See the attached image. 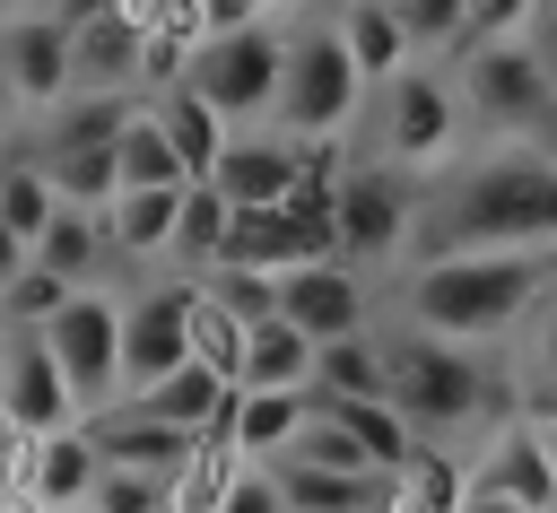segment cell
Instances as JSON below:
<instances>
[{"instance_id":"10","label":"cell","mask_w":557,"mask_h":513,"mask_svg":"<svg viewBox=\"0 0 557 513\" xmlns=\"http://www.w3.org/2000/svg\"><path fill=\"white\" fill-rule=\"evenodd\" d=\"M70 26L78 9H0V87L35 122L70 96Z\"/></svg>"},{"instance_id":"21","label":"cell","mask_w":557,"mask_h":513,"mask_svg":"<svg viewBox=\"0 0 557 513\" xmlns=\"http://www.w3.org/2000/svg\"><path fill=\"white\" fill-rule=\"evenodd\" d=\"M139 104H148V122H157V139L174 148V165H183V183H209L235 130H226V122H218V113H209V104H200L191 87H174V96H139Z\"/></svg>"},{"instance_id":"23","label":"cell","mask_w":557,"mask_h":513,"mask_svg":"<svg viewBox=\"0 0 557 513\" xmlns=\"http://www.w3.org/2000/svg\"><path fill=\"white\" fill-rule=\"evenodd\" d=\"M331 35H339V52H348L357 87H383L392 70H409V43H400L392 0H348V9H331Z\"/></svg>"},{"instance_id":"17","label":"cell","mask_w":557,"mask_h":513,"mask_svg":"<svg viewBox=\"0 0 557 513\" xmlns=\"http://www.w3.org/2000/svg\"><path fill=\"white\" fill-rule=\"evenodd\" d=\"M78 435L96 443V461L104 470H148V478H174L183 461H191V435H174V426H157V417H139V409H104V417H78Z\"/></svg>"},{"instance_id":"5","label":"cell","mask_w":557,"mask_h":513,"mask_svg":"<svg viewBox=\"0 0 557 513\" xmlns=\"http://www.w3.org/2000/svg\"><path fill=\"white\" fill-rule=\"evenodd\" d=\"M366 104H374V122H366V157L374 165H392L409 183H426V174L453 165V148H461V96H453L444 61L392 70L383 87H366Z\"/></svg>"},{"instance_id":"27","label":"cell","mask_w":557,"mask_h":513,"mask_svg":"<svg viewBox=\"0 0 557 513\" xmlns=\"http://www.w3.org/2000/svg\"><path fill=\"white\" fill-rule=\"evenodd\" d=\"M305 383H313V348H305L287 322H261V330H244L235 391H305Z\"/></svg>"},{"instance_id":"13","label":"cell","mask_w":557,"mask_h":513,"mask_svg":"<svg viewBox=\"0 0 557 513\" xmlns=\"http://www.w3.org/2000/svg\"><path fill=\"white\" fill-rule=\"evenodd\" d=\"M278 322H287L305 348H331V339H366V330H374V304H366V278H357V270L313 261V270H287V278H278Z\"/></svg>"},{"instance_id":"16","label":"cell","mask_w":557,"mask_h":513,"mask_svg":"<svg viewBox=\"0 0 557 513\" xmlns=\"http://www.w3.org/2000/svg\"><path fill=\"white\" fill-rule=\"evenodd\" d=\"M209 191L226 209H287L296 200V148L278 130H235L226 157H218V174H209Z\"/></svg>"},{"instance_id":"6","label":"cell","mask_w":557,"mask_h":513,"mask_svg":"<svg viewBox=\"0 0 557 513\" xmlns=\"http://www.w3.org/2000/svg\"><path fill=\"white\" fill-rule=\"evenodd\" d=\"M278 52H287V9H270V17H252V26H235V35H200L183 87H191L226 130H270Z\"/></svg>"},{"instance_id":"28","label":"cell","mask_w":557,"mask_h":513,"mask_svg":"<svg viewBox=\"0 0 557 513\" xmlns=\"http://www.w3.org/2000/svg\"><path fill=\"white\" fill-rule=\"evenodd\" d=\"M305 400H313V409H331V400H383V348H374V330H366V339H331V348H313V383H305Z\"/></svg>"},{"instance_id":"24","label":"cell","mask_w":557,"mask_h":513,"mask_svg":"<svg viewBox=\"0 0 557 513\" xmlns=\"http://www.w3.org/2000/svg\"><path fill=\"white\" fill-rule=\"evenodd\" d=\"M26 261H35L44 278H61L70 296L96 287V270L113 261V252H104V217H87V209H52V226L26 243Z\"/></svg>"},{"instance_id":"14","label":"cell","mask_w":557,"mask_h":513,"mask_svg":"<svg viewBox=\"0 0 557 513\" xmlns=\"http://www.w3.org/2000/svg\"><path fill=\"white\" fill-rule=\"evenodd\" d=\"M183 322H191V278H165V287H139L122 304V400H139L148 383H165L183 356Z\"/></svg>"},{"instance_id":"4","label":"cell","mask_w":557,"mask_h":513,"mask_svg":"<svg viewBox=\"0 0 557 513\" xmlns=\"http://www.w3.org/2000/svg\"><path fill=\"white\" fill-rule=\"evenodd\" d=\"M366 87L331 35V9H287V52H278V104H270V130L287 148H331L348 122H357Z\"/></svg>"},{"instance_id":"41","label":"cell","mask_w":557,"mask_h":513,"mask_svg":"<svg viewBox=\"0 0 557 513\" xmlns=\"http://www.w3.org/2000/svg\"><path fill=\"white\" fill-rule=\"evenodd\" d=\"M531 148H540V157H548V165H557V96H548V113H540V122H531Z\"/></svg>"},{"instance_id":"42","label":"cell","mask_w":557,"mask_h":513,"mask_svg":"<svg viewBox=\"0 0 557 513\" xmlns=\"http://www.w3.org/2000/svg\"><path fill=\"white\" fill-rule=\"evenodd\" d=\"M453 513H513V504H496V496H461Z\"/></svg>"},{"instance_id":"31","label":"cell","mask_w":557,"mask_h":513,"mask_svg":"<svg viewBox=\"0 0 557 513\" xmlns=\"http://www.w3.org/2000/svg\"><path fill=\"white\" fill-rule=\"evenodd\" d=\"M270 478H278L287 513H374V496H383V478H331L305 461H270Z\"/></svg>"},{"instance_id":"34","label":"cell","mask_w":557,"mask_h":513,"mask_svg":"<svg viewBox=\"0 0 557 513\" xmlns=\"http://www.w3.org/2000/svg\"><path fill=\"white\" fill-rule=\"evenodd\" d=\"M218 243H226V200L209 191V183H183V217H174V252L183 261H218Z\"/></svg>"},{"instance_id":"35","label":"cell","mask_w":557,"mask_h":513,"mask_svg":"<svg viewBox=\"0 0 557 513\" xmlns=\"http://www.w3.org/2000/svg\"><path fill=\"white\" fill-rule=\"evenodd\" d=\"M200 296H209V304H226L244 330L278 322V278H252V270H200Z\"/></svg>"},{"instance_id":"33","label":"cell","mask_w":557,"mask_h":513,"mask_svg":"<svg viewBox=\"0 0 557 513\" xmlns=\"http://www.w3.org/2000/svg\"><path fill=\"white\" fill-rule=\"evenodd\" d=\"M52 209H61V200H52V183L35 174V157H9V165H0V235L35 243V235L52 226Z\"/></svg>"},{"instance_id":"25","label":"cell","mask_w":557,"mask_h":513,"mask_svg":"<svg viewBox=\"0 0 557 513\" xmlns=\"http://www.w3.org/2000/svg\"><path fill=\"white\" fill-rule=\"evenodd\" d=\"M174 217H183V191H113L104 200V252L165 261L174 252Z\"/></svg>"},{"instance_id":"9","label":"cell","mask_w":557,"mask_h":513,"mask_svg":"<svg viewBox=\"0 0 557 513\" xmlns=\"http://www.w3.org/2000/svg\"><path fill=\"white\" fill-rule=\"evenodd\" d=\"M453 96H461V122L496 130V139H531V122L548 113V78L540 61L522 52V35H496V43H470L444 61Z\"/></svg>"},{"instance_id":"1","label":"cell","mask_w":557,"mask_h":513,"mask_svg":"<svg viewBox=\"0 0 557 513\" xmlns=\"http://www.w3.org/2000/svg\"><path fill=\"white\" fill-rule=\"evenodd\" d=\"M453 252H557V165L531 139H487L418 183V226L400 261Z\"/></svg>"},{"instance_id":"3","label":"cell","mask_w":557,"mask_h":513,"mask_svg":"<svg viewBox=\"0 0 557 513\" xmlns=\"http://www.w3.org/2000/svg\"><path fill=\"white\" fill-rule=\"evenodd\" d=\"M374 348H383V400L418 443H444V435H461L479 417L487 426L513 417V383L479 348H444V339H418V330H392Z\"/></svg>"},{"instance_id":"2","label":"cell","mask_w":557,"mask_h":513,"mask_svg":"<svg viewBox=\"0 0 557 513\" xmlns=\"http://www.w3.org/2000/svg\"><path fill=\"white\" fill-rule=\"evenodd\" d=\"M557 287V252H453V261H409L400 270V330L444 339V348H496L513 339L540 296Z\"/></svg>"},{"instance_id":"30","label":"cell","mask_w":557,"mask_h":513,"mask_svg":"<svg viewBox=\"0 0 557 513\" xmlns=\"http://www.w3.org/2000/svg\"><path fill=\"white\" fill-rule=\"evenodd\" d=\"M113 191H183V165H174V148L157 139L148 104H131V122H122V139H113Z\"/></svg>"},{"instance_id":"15","label":"cell","mask_w":557,"mask_h":513,"mask_svg":"<svg viewBox=\"0 0 557 513\" xmlns=\"http://www.w3.org/2000/svg\"><path fill=\"white\" fill-rule=\"evenodd\" d=\"M0 426H17L26 443L78 426V409H70V391H61V374H52L35 330H0Z\"/></svg>"},{"instance_id":"39","label":"cell","mask_w":557,"mask_h":513,"mask_svg":"<svg viewBox=\"0 0 557 513\" xmlns=\"http://www.w3.org/2000/svg\"><path fill=\"white\" fill-rule=\"evenodd\" d=\"M522 330H531V348H522V365H531V374H548V391H557V287L540 296V313H531Z\"/></svg>"},{"instance_id":"32","label":"cell","mask_w":557,"mask_h":513,"mask_svg":"<svg viewBox=\"0 0 557 513\" xmlns=\"http://www.w3.org/2000/svg\"><path fill=\"white\" fill-rule=\"evenodd\" d=\"M183 356H191L200 374H218V383L235 391V365H244V322H235L226 304H209V296H200V278H191V322H183Z\"/></svg>"},{"instance_id":"43","label":"cell","mask_w":557,"mask_h":513,"mask_svg":"<svg viewBox=\"0 0 557 513\" xmlns=\"http://www.w3.org/2000/svg\"><path fill=\"white\" fill-rule=\"evenodd\" d=\"M0 165H9V139H0Z\"/></svg>"},{"instance_id":"22","label":"cell","mask_w":557,"mask_h":513,"mask_svg":"<svg viewBox=\"0 0 557 513\" xmlns=\"http://www.w3.org/2000/svg\"><path fill=\"white\" fill-rule=\"evenodd\" d=\"M461 496H470V461H461L453 443H418V452L383 478L374 513H453Z\"/></svg>"},{"instance_id":"20","label":"cell","mask_w":557,"mask_h":513,"mask_svg":"<svg viewBox=\"0 0 557 513\" xmlns=\"http://www.w3.org/2000/svg\"><path fill=\"white\" fill-rule=\"evenodd\" d=\"M191 52H200L191 0H139V96H174L191 78Z\"/></svg>"},{"instance_id":"37","label":"cell","mask_w":557,"mask_h":513,"mask_svg":"<svg viewBox=\"0 0 557 513\" xmlns=\"http://www.w3.org/2000/svg\"><path fill=\"white\" fill-rule=\"evenodd\" d=\"M78 513H165V478H148V470H96V487H87Z\"/></svg>"},{"instance_id":"40","label":"cell","mask_w":557,"mask_h":513,"mask_svg":"<svg viewBox=\"0 0 557 513\" xmlns=\"http://www.w3.org/2000/svg\"><path fill=\"white\" fill-rule=\"evenodd\" d=\"M522 52L540 61V78H548V96H557V0H531V17H522Z\"/></svg>"},{"instance_id":"8","label":"cell","mask_w":557,"mask_h":513,"mask_svg":"<svg viewBox=\"0 0 557 513\" xmlns=\"http://www.w3.org/2000/svg\"><path fill=\"white\" fill-rule=\"evenodd\" d=\"M35 339H44V356H52V374H61V391H70L78 417H104L122 400V304L104 287L61 296V313Z\"/></svg>"},{"instance_id":"19","label":"cell","mask_w":557,"mask_h":513,"mask_svg":"<svg viewBox=\"0 0 557 513\" xmlns=\"http://www.w3.org/2000/svg\"><path fill=\"white\" fill-rule=\"evenodd\" d=\"M305 417H313L305 391H235V409H226V452L252 461V470H270V461L305 435Z\"/></svg>"},{"instance_id":"7","label":"cell","mask_w":557,"mask_h":513,"mask_svg":"<svg viewBox=\"0 0 557 513\" xmlns=\"http://www.w3.org/2000/svg\"><path fill=\"white\" fill-rule=\"evenodd\" d=\"M409 226H418V183L374 165V157H348L339 183H331V243H339V270H374V261H400L409 252Z\"/></svg>"},{"instance_id":"11","label":"cell","mask_w":557,"mask_h":513,"mask_svg":"<svg viewBox=\"0 0 557 513\" xmlns=\"http://www.w3.org/2000/svg\"><path fill=\"white\" fill-rule=\"evenodd\" d=\"M548 487H557V426L513 409L487 435V452L470 461V496H496L513 513H548Z\"/></svg>"},{"instance_id":"12","label":"cell","mask_w":557,"mask_h":513,"mask_svg":"<svg viewBox=\"0 0 557 513\" xmlns=\"http://www.w3.org/2000/svg\"><path fill=\"white\" fill-rule=\"evenodd\" d=\"M70 96H139V0H87L78 9Z\"/></svg>"},{"instance_id":"26","label":"cell","mask_w":557,"mask_h":513,"mask_svg":"<svg viewBox=\"0 0 557 513\" xmlns=\"http://www.w3.org/2000/svg\"><path fill=\"white\" fill-rule=\"evenodd\" d=\"M131 104H139V96H61V104L44 113V148H35V157L113 148V139H122V122H131Z\"/></svg>"},{"instance_id":"29","label":"cell","mask_w":557,"mask_h":513,"mask_svg":"<svg viewBox=\"0 0 557 513\" xmlns=\"http://www.w3.org/2000/svg\"><path fill=\"white\" fill-rule=\"evenodd\" d=\"M313 417H331V426L366 452V470H374V478H392V470L418 452V435L392 417V400H331V409H313Z\"/></svg>"},{"instance_id":"38","label":"cell","mask_w":557,"mask_h":513,"mask_svg":"<svg viewBox=\"0 0 557 513\" xmlns=\"http://www.w3.org/2000/svg\"><path fill=\"white\" fill-rule=\"evenodd\" d=\"M218 513H287V504H278V478H270V470H252V461H235V478H226V496H218Z\"/></svg>"},{"instance_id":"36","label":"cell","mask_w":557,"mask_h":513,"mask_svg":"<svg viewBox=\"0 0 557 513\" xmlns=\"http://www.w3.org/2000/svg\"><path fill=\"white\" fill-rule=\"evenodd\" d=\"M61 296H70V287H61V278H44V270L26 261V270L0 287V322H9V330H44V322L61 313Z\"/></svg>"},{"instance_id":"18","label":"cell","mask_w":557,"mask_h":513,"mask_svg":"<svg viewBox=\"0 0 557 513\" xmlns=\"http://www.w3.org/2000/svg\"><path fill=\"white\" fill-rule=\"evenodd\" d=\"M96 443L78 435V426H61V435H44V443H26V478H17V496L35 504V513H78L87 504V487H96Z\"/></svg>"}]
</instances>
